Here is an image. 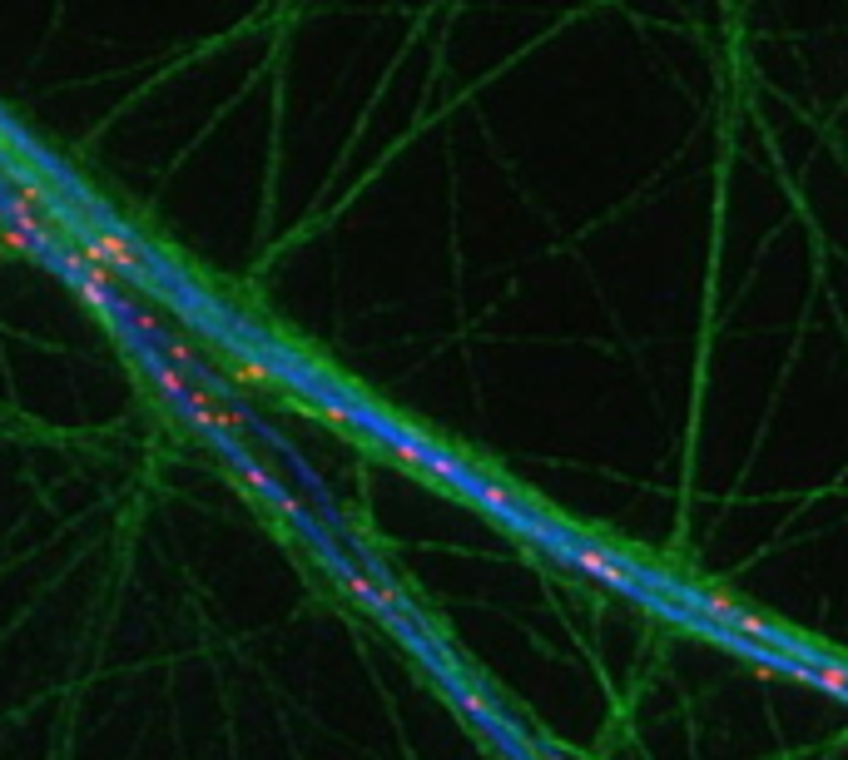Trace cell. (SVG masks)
<instances>
[{
	"mask_svg": "<svg viewBox=\"0 0 848 760\" xmlns=\"http://www.w3.org/2000/svg\"><path fill=\"white\" fill-rule=\"evenodd\" d=\"M551 552L561 562H571L575 571H586L590 582H600V586H611V592H636L640 586V577L625 562H615L605 547H596V542H575V537H556L551 542Z\"/></svg>",
	"mask_w": 848,
	"mask_h": 760,
	"instance_id": "1",
	"label": "cell"
},
{
	"mask_svg": "<svg viewBox=\"0 0 848 760\" xmlns=\"http://www.w3.org/2000/svg\"><path fill=\"white\" fill-rule=\"evenodd\" d=\"M80 249H85V259L89 264H110V268H119L125 279H150V253L139 249L135 239H129L125 229H89L85 239H80Z\"/></svg>",
	"mask_w": 848,
	"mask_h": 760,
	"instance_id": "2",
	"label": "cell"
},
{
	"mask_svg": "<svg viewBox=\"0 0 848 760\" xmlns=\"http://www.w3.org/2000/svg\"><path fill=\"white\" fill-rule=\"evenodd\" d=\"M337 582H343V592H352L367 611H377V617L397 621V626H412V611L402 607V592L397 586L377 582L373 571H358V567H337Z\"/></svg>",
	"mask_w": 848,
	"mask_h": 760,
	"instance_id": "3",
	"label": "cell"
},
{
	"mask_svg": "<svg viewBox=\"0 0 848 760\" xmlns=\"http://www.w3.org/2000/svg\"><path fill=\"white\" fill-rule=\"evenodd\" d=\"M184 413H189V423H194V428H199V432H213V438H238V432L249 428V413H238V407L219 403V393H213V388H204V383L189 393Z\"/></svg>",
	"mask_w": 848,
	"mask_h": 760,
	"instance_id": "4",
	"label": "cell"
},
{
	"mask_svg": "<svg viewBox=\"0 0 848 760\" xmlns=\"http://www.w3.org/2000/svg\"><path fill=\"white\" fill-rule=\"evenodd\" d=\"M234 472H238V482H243V487H253L258 497H268V502H274V512H283V517H293V522L308 517V507H303L298 497H288L283 487H278V477L263 468V462H253V457L234 453Z\"/></svg>",
	"mask_w": 848,
	"mask_h": 760,
	"instance_id": "5",
	"label": "cell"
},
{
	"mask_svg": "<svg viewBox=\"0 0 848 760\" xmlns=\"http://www.w3.org/2000/svg\"><path fill=\"white\" fill-rule=\"evenodd\" d=\"M0 214L11 219V224H20V229H26V234H30V239H35L45 253H55V249H60V224H55L50 214L30 209V204L20 199L15 190H11V194H0Z\"/></svg>",
	"mask_w": 848,
	"mask_h": 760,
	"instance_id": "6",
	"label": "cell"
},
{
	"mask_svg": "<svg viewBox=\"0 0 848 760\" xmlns=\"http://www.w3.org/2000/svg\"><path fill=\"white\" fill-rule=\"evenodd\" d=\"M144 363H150L154 393H159V398H169V403H179V407H184V403H189V393L199 388V378H194V373H184V368H174V363H169V358H159V353H150V358H144Z\"/></svg>",
	"mask_w": 848,
	"mask_h": 760,
	"instance_id": "7",
	"label": "cell"
},
{
	"mask_svg": "<svg viewBox=\"0 0 848 760\" xmlns=\"http://www.w3.org/2000/svg\"><path fill=\"white\" fill-rule=\"evenodd\" d=\"M789 676H798V681H809V686H819V691H829V696L848 701V666H838V661H813V656H804V661H794V666H789Z\"/></svg>",
	"mask_w": 848,
	"mask_h": 760,
	"instance_id": "8",
	"label": "cell"
},
{
	"mask_svg": "<svg viewBox=\"0 0 848 760\" xmlns=\"http://www.w3.org/2000/svg\"><path fill=\"white\" fill-rule=\"evenodd\" d=\"M466 492L476 497V502L487 507V512H497V517H521V507H516V497L501 487V482H487V477H472L466 482Z\"/></svg>",
	"mask_w": 848,
	"mask_h": 760,
	"instance_id": "9",
	"label": "cell"
},
{
	"mask_svg": "<svg viewBox=\"0 0 848 760\" xmlns=\"http://www.w3.org/2000/svg\"><path fill=\"white\" fill-rule=\"evenodd\" d=\"M5 174H11V184H15V194L30 204V209H40V214H50V204H55V194H50V184L40 174H30V169H11L5 165Z\"/></svg>",
	"mask_w": 848,
	"mask_h": 760,
	"instance_id": "10",
	"label": "cell"
},
{
	"mask_svg": "<svg viewBox=\"0 0 848 760\" xmlns=\"http://www.w3.org/2000/svg\"><path fill=\"white\" fill-rule=\"evenodd\" d=\"M228 378H234L238 388H274V383H278V368H274V363H263V358L238 353V358H234V368H228Z\"/></svg>",
	"mask_w": 848,
	"mask_h": 760,
	"instance_id": "11",
	"label": "cell"
},
{
	"mask_svg": "<svg viewBox=\"0 0 848 760\" xmlns=\"http://www.w3.org/2000/svg\"><path fill=\"white\" fill-rule=\"evenodd\" d=\"M154 353H159V358H169V363H174V368H184V373H194V378H204V363H199V353H194V343L169 338V333H164V338L154 343Z\"/></svg>",
	"mask_w": 848,
	"mask_h": 760,
	"instance_id": "12",
	"label": "cell"
},
{
	"mask_svg": "<svg viewBox=\"0 0 848 760\" xmlns=\"http://www.w3.org/2000/svg\"><path fill=\"white\" fill-rule=\"evenodd\" d=\"M387 447H392V457H397L402 468H422L427 472V457H432V447L417 443V438H402V432L387 428Z\"/></svg>",
	"mask_w": 848,
	"mask_h": 760,
	"instance_id": "13",
	"label": "cell"
},
{
	"mask_svg": "<svg viewBox=\"0 0 848 760\" xmlns=\"http://www.w3.org/2000/svg\"><path fill=\"white\" fill-rule=\"evenodd\" d=\"M457 706L466 710V716H476V721H491L497 710H491V701L482 696V691H457Z\"/></svg>",
	"mask_w": 848,
	"mask_h": 760,
	"instance_id": "14",
	"label": "cell"
},
{
	"mask_svg": "<svg viewBox=\"0 0 848 760\" xmlns=\"http://www.w3.org/2000/svg\"><path fill=\"white\" fill-rule=\"evenodd\" d=\"M11 165V135H5V129H0V169Z\"/></svg>",
	"mask_w": 848,
	"mask_h": 760,
	"instance_id": "15",
	"label": "cell"
},
{
	"mask_svg": "<svg viewBox=\"0 0 848 760\" xmlns=\"http://www.w3.org/2000/svg\"><path fill=\"white\" fill-rule=\"evenodd\" d=\"M526 756L531 760H566V756H551V750H541V746H526Z\"/></svg>",
	"mask_w": 848,
	"mask_h": 760,
	"instance_id": "16",
	"label": "cell"
}]
</instances>
